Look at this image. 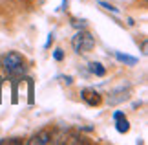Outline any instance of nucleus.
<instances>
[{"label":"nucleus","mask_w":148,"mask_h":145,"mask_svg":"<svg viewBox=\"0 0 148 145\" xmlns=\"http://www.w3.org/2000/svg\"><path fill=\"white\" fill-rule=\"evenodd\" d=\"M99 6H102V8H104L106 11H112V13H115V15H119V9L115 8V6H112V4H108V2H99Z\"/></svg>","instance_id":"10"},{"label":"nucleus","mask_w":148,"mask_h":145,"mask_svg":"<svg viewBox=\"0 0 148 145\" xmlns=\"http://www.w3.org/2000/svg\"><path fill=\"white\" fill-rule=\"evenodd\" d=\"M130 97V90L126 88H121V90H115V92H112L110 94V97H108V101L112 103V105H115V103H121V101H124V99H128Z\"/></svg>","instance_id":"5"},{"label":"nucleus","mask_w":148,"mask_h":145,"mask_svg":"<svg viewBox=\"0 0 148 145\" xmlns=\"http://www.w3.org/2000/svg\"><path fill=\"white\" fill-rule=\"evenodd\" d=\"M115 121V130L121 132V134H126V132L130 130V121L126 119V116H123V118H117L113 119Z\"/></svg>","instance_id":"8"},{"label":"nucleus","mask_w":148,"mask_h":145,"mask_svg":"<svg viewBox=\"0 0 148 145\" xmlns=\"http://www.w3.org/2000/svg\"><path fill=\"white\" fill-rule=\"evenodd\" d=\"M53 59H55V61H59V62H60L62 59H64V51H62L60 48H57V50L53 51Z\"/></svg>","instance_id":"11"},{"label":"nucleus","mask_w":148,"mask_h":145,"mask_svg":"<svg viewBox=\"0 0 148 145\" xmlns=\"http://www.w3.org/2000/svg\"><path fill=\"white\" fill-rule=\"evenodd\" d=\"M71 26H73V28H77V30H86L88 20H86V19H81V20L73 19V20H71Z\"/></svg>","instance_id":"9"},{"label":"nucleus","mask_w":148,"mask_h":145,"mask_svg":"<svg viewBox=\"0 0 148 145\" xmlns=\"http://www.w3.org/2000/svg\"><path fill=\"white\" fill-rule=\"evenodd\" d=\"M124 116V112H121V110H115V112H113V119H117V118H123Z\"/></svg>","instance_id":"15"},{"label":"nucleus","mask_w":148,"mask_h":145,"mask_svg":"<svg viewBox=\"0 0 148 145\" xmlns=\"http://www.w3.org/2000/svg\"><path fill=\"white\" fill-rule=\"evenodd\" d=\"M81 97L88 103L90 107H97L99 103H101V94H99L97 90H93V88H84L81 92Z\"/></svg>","instance_id":"3"},{"label":"nucleus","mask_w":148,"mask_h":145,"mask_svg":"<svg viewBox=\"0 0 148 145\" xmlns=\"http://www.w3.org/2000/svg\"><path fill=\"white\" fill-rule=\"evenodd\" d=\"M29 105H33V83L29 81Z\"/></svg>","instance_id":"13"},{"label":"nucleus","mask_w":148,"mask_h":145,"mask_svg":"<svg viewBox=\"0 0 148 145\" xmlns=\"http://www.w3.org/2000/svg\"><path fill=\"white\" fill-rule=\"evenodd\" d=\"M0 94H2V79H0ZM0 101H2V99H0Z\"/></svg>","instance_id":"17"},{"label":"nucleus","mask_w":148,"mask_h":145,"mask_svg":"<svg viewBox=\"0 0 148 145\" xmlns=\"http://www.w3.org/2000/svg\"><path fill=\"white\" fill-rule=\"evenodd\" d=\"M113 57L119 61V62H124L128 66H135L139 62L137 57H132V55H126V53H121V51H113Z\"/></svg>","instance_id":"7"},{"label":"nucleus","mask_w":148,"mask_h":145,"mask_svg":"<svg viewBox=\"0 0 148 145\" xmlns=\"http://www.w3.org/2000/svg\"><path fill=\"white\" fill-rule=\"evenodd\" d=\"M88 70H90V74H93L95 77H104V75H106V68L99 61H92L88 65Z\"/></svg>","instance_id":"6"},{"label":"nucleus","mask_w":148,"mask_h":145,"mask_svg":"<svg viewBox=\"0 0 148 145\" xmlns=\"http://www.w3.org/2000/svg\"><path fill=\"white\" fill-rule=\"evenodd\" d=\"M66 8H68V0H62V9L66 11Z\"/></svg>","instance_id":"16"},{"label":"nucleus","mask_w":148,"mask_h":145,"mask_svg":"<svg viewBox=\"0 0 148 145\" xmlns=\"http://www.w3.org/2000/svg\"><path fill=\"white\" fill-rule=\"evenodd\" d=\"M53 39H55V35H53V33H49V35H48V40H46V44H44V48H49V46H51V42H53Z\"/></svg>","instance_id":"12"},{"label":"nucleus","mask_w":148,"mask_h":145,"mask_svg":"<svg viewBox=\"0 0 148 145\" xmlns=\"http://www.w3.org/2000/svg\"><path fill=\"white\" fill-rule=\"evenodd\" d=\"M27 143H29V145H46V143H51V134L48 130H42V132H38V134L33 136Z\"/></svg>","instance_id":"4"},{"label":"nucleus","mask_w":148,"mask_h":145,"mask_svg":"<svg viewBox=\"0 0 148 145\" xmlns=\"http://www.w3.org/2000/svg\"><path fill=\"white\" fill-rule=\"evenodd\" d=\"M0 143H20L16 138H11V140H0Z\"/></svg>","instance_id":"14"},{"label":"nucleus","mask_w":148,"mask_h":145,"mask_svg":"<svg viewBox=\"0 0 148 145\" xmlns=\"http://www.w3.org/2000/svg\"><path fill=\"white\" fill-rule=\"evenodd\" d=\"M71 46L75 53H86V51L93 50L95 46V37L86 30H79L75 35L71 37Z\"/></svg>","instance_id":"2"},{"label":"nucleus","mask_w":148,"mask_h":145,"mask_svg":"<svg viewBox=\"0 0 148 145\" xmlns=\"http://www.w3.org/2000/svg\"><path fill=\"white\" fill-rule=\"evenodd\" d=\"M0 66L5 70V74L9 77H22L26 72L24 68V57H22L18 51H8L0 57Z\"/></svg>","instance_id":"1"}]
</instances>
